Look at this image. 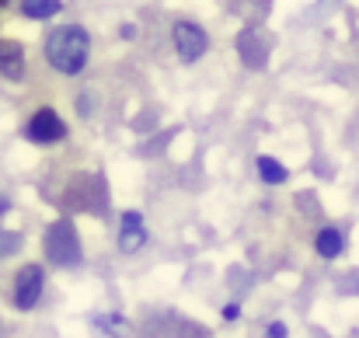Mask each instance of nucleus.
<instances>
[{
	"mask_svg": "<svg viewBox=\"0 0 359 338\" xmlns=\"http://www.w3.org/2000/svg\"><path fill=\"white\" fill-rule=\"evenodd\" d=\"M265 335H269V338H286V325H279V321H272Z\"/></svg>",
	"mask_w": 359,
	"mask_h": 338,
	"instance_id": "f8f14e48",
	"label": "nucleus"
},
{
	"mask_svg": "<svg viewBox=\"0 0 359 338\" xmlns=\"http://www.w3.org/2000/svg\"><path fill=\"white\" fill-rule=\"evenodd\" d=\"M42 286H46L42 265H25V269L18 272V279H14V304H18L21 311H32V307L39 304V297H42Z\"/></svg>",
	"mask_w": 359,
	"mask_h": 338,
	"instance_id": "20e7f679",
	"label": "nucleus"
},
{
	"mask_svg": "<svg viewBox=\"0 0 359 338\" xmlns=\"http://www.w3.org/2000/svg\"><path fill=\"white\" fill-rule=\"evenodd\" d=\"M258 171H262V178H265L269 185H283V182L290 178V171H286L279 161H272V157H258Z\"/></svg>",
	"mask_w": 359,
	"mask_h": 338,
	"instance_id": "9b49d317",
	"label": "nucleus"
},
{
	"mask_svg": "<svg viewBox=\"0 0 359 338\" xmlns=\"http://www.w3.org/2000/svg\"><path fill=\"white\" fill-rule=\"evenodd\" d=\"M238 304H231V307H224V321H238Z\"/></svg>",
	"mask_w": 359,
	"mask_h": 338,
	"instance_id": "4468645a",
	"label": "nucleus"
},
{
	"mask_svg": "<svg viewBox=\"0 0 359 338\" xmlns=\"http://www.w3.org/2000/svg\"><path fill=\"white\" fill-rule=\"evenodd\" d=\"M21 74H25V53H21V46L11 42V39H0V77L18 81Z\"/></svg>",
	"mask_w": 359,
	"mask_h": 338,
	"instance_id": "423d86ee",
	"label": "nucleus"
},
{
	"mask_svg": "<svg viewBox=\"0 0 359 338\" xmlns=\"http://www.w3.org/2000/svg\"><path fill=\"white\" fill-rule=\"evenodd\" d=\"M88 32L81 25H60L46 35V60L60 74H81L88 63Z\"/></svg>",
	"mask_w": 359,
	"mask_h": 338,
	"instance_id": "f257e3e1",
	"label": "nucleus"
},
{
	"mask_svg": "<svg viewBox=\"0 0 359 338\" xmlns=\"http://www.w3.org/2000/svg\"><path fill=\"white\" fill-rule=\"evenodd\" d=\"M18 244H21V241H18V237H7V241H4V237H0V255H4V251H14V248H18Z\"/></svg>",
	"mask_w": 359,
	"mask_h": 338,
	"instance_id": "ddd939ff",
	"label": "nucleus"
},
{
	"mask_svg": "<svg viewBox=\"0 0 359 338\" xmlns=\"http://www.w3.org/2000/svg\"><path fill=\"white\" fill-rule=\"evenodd\" d=\"M21 11H25V18L46 21V18H53V14L60 11V0H25V4H21Z\"/></svg>",
	"mask_w": 359,
	"mask_h": 338,
	"instance_id": "9d476101",
	"label": "nucleus"
},
{
	"mask_svg": "<svg viewBox=\"0 0 359 338\" xmlns=\"http://www.w3.org/2000/svg\"><path fill=\"white\" fill-rule=\"evenodd\" d=\"M314 248H318V255H321V258H339V255H342V248H346V234H342L339 227H325V230H318Z\"/></svg>",
	"mask_w": 359,
	"mask_h": 338,
	"instance_id": "1a4fd4ad",
	"label": "nucleus"
},
{
	"mask_svg": "<svg viewBox=\"0 0 359 338\" xmlns=\"http://www.w3.org/2000/svg\"><path fill=\"white\" fill-rule=\"evenodd\" d=\"M143 241H147L143 217H140V213H126V217H122V230H119V248L126 255H133V251L143 248Z\"/></svg>",
	"mask_w": 359,
	"mask_h": 338,
	"instance_id": "0eeeda50",
	"label": "nucleus"
},
{
	"mask_svg": "<svg viewBox=\"0 0 359 338\" xmlns=\"http://www.w3.org/2000/svg\"><path fill=\"white\" fill-rule=\"evenodd\" d=\"M0 4H7V0H0Z\"/></svg>",
	"mask_w": 359,
	"mask_h": 338,
	"instance_id": "2eb2a0df",
	"label": "nucleus"
},
{
	"mask_svg": "<svg viewBox=\"0 0 359 338\" xmlns=\"http://www.w3.org/2000/svg\"><path fill=\"white\" fill-rule=\"evenodd\" d=\"M63 133H67V126L53 109H39L25 126V136L32 143H56V140H63Z\"/></svg>",
	"mask_w": 359,
	"mask_h": 338,
	"instance_id": "39448f33",
	"label": "nucleus"
},
{
	"mask_svg": "<svg viewBox=\"0 0 359 338\" xmlns=\"http://www.w3.org/2000/svg\"><path fill=\"white\" fill-rule=\"evenodd\" d=\"M171 35H175V49H178L182 63H196V60L206 53V46H210L206 32H203L199 25H192V21H178Z\"/></svg>",
	"mask_w": 359,
	"mask_h": 338,
	"instance_id": "7ed1b4c3",
	"label": "nucleus"
},
{
	"mask_svg": "<svg viewBox=\"0 0 359 338\" xmlns=\"http://www.w3.org/2000/svg\"><path fill=\"white\" fill-rule=\"evenodd\" d=\"M46 255L63 269H74L81 262V241H77V230L70 220H60L46 230Z\"/></svg>",
	"mask_w": 359,
	"mask_h": 338,
	"instance_id": "f03ea898",
	"label": "nucleus"
},
{
	"mask_svg": "<svg viewBox=\"0 0 359 338\" xmlns=\"http://www.w3.org/2000/svg\"><path fill=\"white\" fill-rule=\"evenodd\" d=\"M241 60L248 63V67H265V56H269V49L262 46V39H258V32L255 28H248V32H241Z\"/></svg>",
	"mask_w": 359,
	"mask_h": 338,
	"instance_id": "6e6552de",
	"label": "nucleus"
}]
</instances>
